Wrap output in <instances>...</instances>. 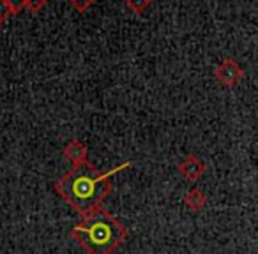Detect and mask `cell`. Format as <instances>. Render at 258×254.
Segmentation results:
<instances>
[{
    "instance_id": "obj_2",
    "label": "cell",
    "mask_w": 258,
    "mask_h": 254,
    "mask_svg": "<svg viewBox=\"0 0 258 254\" xmlns=\"http://www.w3.org/2000/svg\"><path fill=\"white\" fill-rule=\"evenodd\" d=\"M71 236L89 254H111L127 236L124 224L103 208L83 215L82 222L71 229Z\"/></svg>"
},
{
    "instance_id": "obj_10",
    "label": "cell",
    "mask_w": 258,
    "mask_h": 254,
    "mask_svg": "<svg viewBox=\"0 0 258 254\" xmlns=\"http://www.w3.org/2000/svg\"><path fill=\"white\" fill-rule=\"evenodd\" d=\"M9 15H11V11H9L8 4H6V0H0V23L4 22Z\"/></svg>"
},
{
    "instance_id": "obj_3",
    "label": "cell",
    "mask_w": 258,
    "mask_h": 254,
    "mask_svg": "<svg viewBox=\"0 0 258 254\" xmlns=\"http://www.w3.org/2000/svg\"><path fill=\"white\" fill-rule=\"evenodd\" d=\"M214 76L218 81H221L225 87H235L242 79L244 71L239 65V62L233 58H225L218 67L214 69Z\"/></svg>"
},
{
    "instance_id": "obj_9",
    "label": "cell",
    "mask_w": 258,
    "mask_h": 254,
    "mask_svg": "<svg viewBox=\"0 0 258 254\" xmlns=\"http://www.w3.org/2000/svg\"><path fill=\"white\" fill-rule=\"evenodd\" d=\"M44 8H46V0H27V9H29L32 15L41 13Z\"/></svg>"
},
{
    "instance_id": "obj_8",
    "label": "cell",
    "mask_w": 258,
    "mask_h": 254,
    "mask_svg": "<svg viewBox=\"0 0 258 254\" xmlns=\"http://www.w3.org/2000/svg\"><path fill=\"white\" fill-rule=\"evenodd\" d=\"M6 4H8L11 15H18L20 11L27 8V0H6Z\"/></svg>"
},
{
    "instance_id": "obj_5",
    "label": "cell",
    "mask_w": 258,
    "mask_h": 254,
    "mask_svg": "<svg viewBox=\"0 0 258 254\" xmlns=\"http://www.w3.org/2000/svg\"><path fill=\"white\" fill-rule=\"evenodd\" d=\"M64 155L66 159H69V161L73 162V166L75 164H80V162H85L89 161L87 159V155H89V150H87V147L82 143V141H69L68 145L64 147Z\"/></svg>"
},
{
    "instance_id": "obj_1",
    "label": "cell",
    "mask_w": 258,
    "mask_h": 254,
    "mask_svg": "<svg viewBox=\"0 0 258 254\" xmlns=\"http://www.w3.org/2000/svg\"><path fill=\"white\" fill-rule=\"evenodd\" d=\"M131 166V162H125L117 168H111L110 172H99L92 162L85 161L75 164L58 182L55 184V189L60 194L64 201H68L80 215H87L90 212L101 208L104 198L111 193L113 184L111 175H115L120 170Z\"/></svg>"
},
{
    "instance_id": "obj_6",
    "label": "cell",
    "mask_w": 258,
    "mask_h": 254,
    "mask_svg": "<svg viewBox=\"0 0 258 254\" xmlns=\"http://www.w3.org/2000/svg\"><path fill=\"white\" fill-rule=\"evenodd\" d=\"M125 8L133 15H144L151 8V0H125Z\"/></svg>"
},
{
    "instance_id": "obj_4",
    "label": "cell",
    "mask_w": 258,
    "mask_h": 254,
    "mask_svg": "<svg viewBox=\"0 0 258 254\" xmlns=\"http://www.w3.org/2000/svg\"><path fill=\"white\" fill-rule=\"evenodd\" d=\"M179 172L182 173L186 179L197 180L198 177L205 172V164L198 157H195V155H187V157L179 164Z\"/></svg>"
},
{
    "instance_id": "obj_7",
    "label": "cell",
    "mask_w": 258,
    "mask_h": 254,
    "mask_svg": "<svg viewBox=\"0 0 258 254\" xmlns=\"http://www.w3.org/2000/svg\"><path fill=\"white\" fill-rule=\"evenodd\" d=\"M94 2L96 0H69V4H71V8L75 9V11H78V13H87L90 8L94 6Z\"/></svg>"
}]
</instances>
